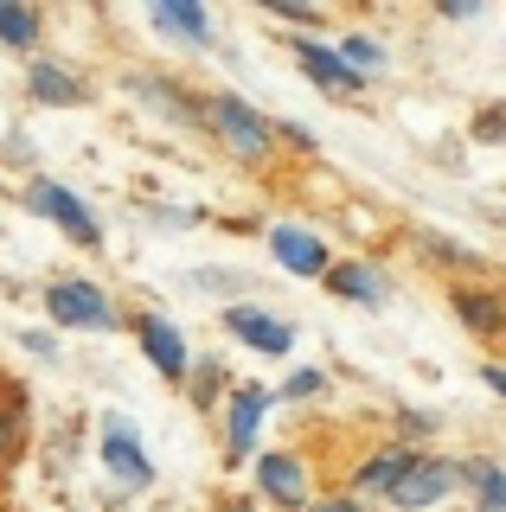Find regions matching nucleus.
<instances>
[{"label":"nucleus","mask_w":506,"mask_h":512,"mask_svg":"<svg viewBox=\"0 0 506 512\" xmlns=\"http://www.w3.org/2000/svg\"><path fill=\"white\" fill-rule=\"evenodd\" d=\"M270 397H276V391H263V384H237V391L225 397V455H231V461L257 455V429H263Z\"/></svg>","instance_id":"nucleus-7"},{"label":"nucleus","mask_w":506,"mask_h":512,"mask_svg":"<svg viewBox=\"0 0 506 512\" xmlns=\"http://www.w3.org/2000/svg\"><path fill=\"white\" fill-rule=\"evenodd\" d=\"M129 90H135L148 109L173 116V122H199V103H193V96H186L180 84H167V77H129Z\"/></svg>","instance_id":"nucleus-18"},{"label":"nucleus","mask_w":506,"mask_h":512,"mask_svg":"<svg viewBox=\"0 0 506 512\" xmlns=\"http://www.w3.org/2000/svg\"><path fill=\"white\" fill-rule=\"evenodd\" d=\"M276 135H282V141H295L302 154H314V128H302V122H276Z\"/></svg>","instance_id":"nucleus-26"},{"label":"nucleus","mask_w":506,"mask_h":512,"mask_svg":"<svg viewBox=\"0 0 506 512\" xmlns=\"http://www.w3.org/2000/svg\"><path fill=\"white\" fill-rule=\"evenodd\" d=\"M26 212H33V218H52L58 231H65L71 244H84V250H97V244H103L97 212H90V205L77 199L71 186H58V180H26Z\"/></svg>","instance_id":"nucleus-2"},{"label":"nucleus","mask_w":506,"mask_h":512,"mask_svg":"<svg viewBox=\"0 0 506 512\" xmlns=\"http://www.w3.org/2000/svg\"><path fill=\"white\" fill-rule=\"evenodd\" d=\"M20 346L33 352V359H45V365L58 359V340H52V333H39V327H26V333H20Z\"/></svg>","instance_id":"nucleus-25"},{"label":"nucleus","mask_w":506,"mask_h":512,"mask_svg":"<svg viewBox=\"0 0 506 512\" xmlns=\"http://www.w3.org/2000/svg\"><path fill=\"white\" fill-rule=\"evenodd\" d=\"M321 282L334 288L340 301H359V308H385V301H391V276H385L378 263H359V256H346V263H334Z\"/></svg>","instance_id":"nucleus-10"},{"label":"nucleus","mask_w":506,"mask_h":512,"mask_svg":"<svg viewBox=\"0 0 506 512\" xmlns=\"http://www.w3.org/2000/svg\"><path fill=\"white\" fill-rule=\"evenodd\" d=\"M148 20L161 26L167 39H180V45H205V39H212V13L186 7V0H161V7H148Z\"/></svg>","instance_id":"nucleus-14"},{"label":"nucleus","mask_w":506,"mask_h":512,"mask_svg":"<svg viewBox=\"0 0 506 512\" xmlns=\"http://www.w3.org/2000/svg\"><path fill=\"white\" fill-rule=\"evenodd\" d=\"M302 512H372V506H359V500H346V493H340V500H308Z\"/></svg>","instance_id":"nucleus-27"},{"label":"nucleus","mask_w":506,"mask_h":512,"mask_svg":"<svg viewBox=\"0 0 506 512\" xmlns=\"http://www.w3.org/2000/svg\"><path fill=\"white\" fill-rule=\"evenodd\" d=\"M45 314H52L58 327H84V333H109V327H116V301H109L90 276L52 282V288H45Z\"/></svg>","instance_id":"nucleus-3"},{"label":"nucleus","mask_w":506,"mask_h":512,"mask_svg":"<svg viewBox=\"0 0 506 512\" xmlns=\"http://www.w3.org/2000/svg\"><path fill=\"white\" fill-rule=\"evenodd\" d=\"M39 32H45V20L33 7H7V0H0V45H7V52H39Z\"/></svg>","instance_id":"nucleus-19"},{"label":"nucleus","mask_w":506,"mask_h":512,"mask_svg":"<svg viewBox=\"0 0 506 512\" xmlns=\"http://www.w3.org/2000/svg\"><path fill=\"white\" fill-rule=\"evenodd\" d=\"M20 448H26V416H20V404H0V468H7Z\"/></svg>","instance_id":"nucleus-21"},{"label":"nucleus","mask_w":506,"mask_h":512,"mask_svg":"<svg viewBox=\"0 0 506 512\" xmlns=\"http://www.w3.org/2000/svg\"><path fill=\"white\" fill-rule=\"evenodd\" d=\"M257 487L270 493L276 506H308V468L295 448H276V455H257Z\"/></svg>","instance_id":"nucleus-11"},{"label":"nucleus","mask_w":506,"mask_h":512,"mask_svg":"<svg viewBox=\"0 0 506 512\" xmlns=\"http://www.w3.org/2000/svg\"><path fill=\"white\" fill-rule=\"evenodd\" d=\"M289 52H295V64L308 71V84H321V90H346V96H353L359 84H366V77H353V71H346V64L334 58V45H327V39H314V32H295V39H289Z\"/></svg>","instance_id":"nucleus-12"},{"label":"nucleus","mask_w":506,"mask_h":512,"mask_svg":"<svg viewBox=\"0 0 506 512\" xmlns=\"http://www.w3.org/2000/svg\"><path fill=\"white\" fill-rule=\"evenodd\" d=\"M481 384H487L494 397H506V365H481Z\"/></svg>","instance_id":"nucleus-29"},{"label":"nucleus","mask_w":506,"mask_h":512,"mask_svg":"<svg viewBox=\"0 0 506 512\" xmlns=\"http://www.w3.org/2000/svg\"><path fill=\"white\" fill-rule=\"evenodd\" d=\"M442 20H481V7H474V0H442Z\"/></svg>","instance_id":"nucleus-28"},{"label":"nucleus","mask_w":506,"mask_h":512,"mask_svg":"<svg viewBox=\"0 0 506 512\" xmlns=\"http://www.w3.org/2000/svg\"><path fill=\"white\" fill-rule=\"evenodd\" d=\"M199 122L212 128L218 141H225V154L250 160V167L276 154V122H270V116H257L244 96H205V103H199Z\"/></svg>","instance_id":"nucleus-1"},{"label":"nucleus","mask_w":506,"mask_h":512,"mask_svg":"<svg viewBox=\"0 0 506 512\" xmlns=\"http://www.w3.org/2000/svg\"><path fill=\"white\" fill-rule=\"evenodd\" d=\"M135 340H141L148 365H154V372H161L167 384H180L186 372H193V346H186V333L173 327V320H161V314H141V320H135Z\"/></svg>","instance_id":"nucleus-6"},{"label":"nucleus","mask_w":506,"mask_h":512,"mask_svg":"<svg viewBox=\"0 0 506 512\" xmlns=\"http://www.w3.org/2000/svg\"><path fill=\"white\" fill-rule=\"evenodd\" d=\"M410 461H417V448H404V442H391V448H378V455L359 461V474H353V487L359 493H391V480H398Z\"/></svg>","instance_id":"nucleus-16"},{"label":"nucleus","mask_w":506,"mask_h":512,"mask_svg":"<svg viewBox=\"0 0 506 512\" xmlns=\"http://www.w3.org/2000/svg\"><path fill=\"white\" fill-rule=\"evenodd\" d=\"M334 58H340L353 77H378V71H385V45H378L372 32H346V39L334 45Z\"/></svg>","instance_id":"nucleus-20"},{"label":"nucleus","mask_w":506,"mask_h":512,"mask_svg":"<svg viewBox=\"0 0 506 512\" xmlns=\"http://www.w3.org/2000/svg\"><path fill=\"white\" fill-rule=\"evenodd\" d=\"M455 493V461L449 455H423L417 448V461L391 480V493H385V506H398V512H430L442 506Z\"/></svg>","instance_id":"nucleus-4"},{"label":"nucleus","mask_w":506,"mask_h":512,"mask_svg":"<svg viewBox=\"0 0 506 512\" xmlns=\"http://www.w3.org/2000/svg\"><path fill=\"white\" fill-rule=\"evenodd\" d=\"M225 333H237V340L250 352H263V359H289V346H295V327L276 320V314H263V308H225Z\"/></svg>","instance_id":"nucleus-9"},{"label":"nucleus","mask_w":506,"mask_h":512,"mask_svg":"<svg viewBox=\"0 0 506 512\" xmlns=\"http://www.w3.org/2000/svg\"><path fill=\"white\" fill-rule=\"evenodd\" d=\"M97 455H103V468L116 474L122 487H154V461H148V448H141V436L129 423H103Z\"/></svg>","instance_id":"nucleus-8"},{"label":"nucleus","mask_w":506,"mask_h":512,"mask_svg":"<svg viewBox=\"0 0 506 512\" xmlns=\"http://www.w3.org/2000/svg\"><path fill=\"white\" fill-rule=\"evenodd\" d=\"M455 487H474L481 512H506V468L494 461H455Z\"/></svg>","instance_id":"nucleus-17"},{"label":"nucleus","mask_w":506,"mask_h":512,"mask_svg":"<svg viewBox=\"0 0 506 512\" xmlns=\"http://www.w3.org/2000/svg\"><path fill=\"white\" fill-rule=\"evenodd\" d=\"M26 96L45 109H77V103H90V90H84V77L65 71V64H52V58H33V71H26Z\"/></svg>","instance_id":"nucleus-13"},{"label":"nucleus","mask_w":506,"mask_h":512,"mask_svg":"<svg viewBox=\"0 0 506 512\" xmlns=\"http://www.w3.org/2000/svg\"><path fill=\"white\" fill-rule=\"evenodd\" d=\"M481 135H506V109L500 116H481Z\"/></svg>","instance_id":"nucleus-30"},{"label":"nucleus","mask_w":506,"mask_h":512,"mask_svg":"<svg viewBox=\"0 0 506 512\" xmlns=\"http://www.w3.org/2000/svg\"><path fill=\"white\" fill-rule=\"evenodd\" d=\"M321 391H327V378H321V372H308V365L282 378V397H289V404H295V397H321Z\"/></svg>","instance_id":"nucleus-22"},{"label":"nucleus","mask_w":506,"mask_h":512,"mask_svg":"<svg viewBox=\"0 0 506 512\" xmlns=\"http://www.w3.org/2000/svg\"><path fill=\"white\" fill-rule=\"evenodd\" d=\"M423 244H430V256H436V263H474V256H468V244H455V237H423Z\"/></svg>","instance_id":"nucleus-24"},{"label":"nucleus","mask_w":506,"mask_h":512,"mask_svg":"<svg viewBox=\"0 0 506 512\" xmlns=\"http://www.w3.org/2000/svg\"><path fill=\"white\" fill-rule=\"evenodd\" d=\"M270 250H276V269H289V276H308V282H321L327 269H334V250H327V237L308 231V224H276V231H270Z\"/></svg>","instance_id":"nucleus-5"},{"label":"nucleus","mask_w":506,"mask_h":512,"mask_svg":"<svg viewBox=\"0 0 506 512\" xmlns=\"http://www.w3.org/2000/svg\"><path fill=\"white\" fill-rule=\"evenodd\" d=\"M455 314H462L468 333H500L506 327V295H494V288H455Z\"/></svg>","instance_id":"nucleus-15"},{"label":"nucleus","mask_w":506,"mask_h":512,"mask_svg":"<svg viewBox=\"0 0 506 512\" xmlns=\"http://www.w3.org/2000/svg\"><path fill=\"white\" fill-rule=\"evenodd\" d=\"M270 20H289V26H321V7H308V0H276Z\"/></svg>","instance_id":"nucleus-23"}]
</instances>
